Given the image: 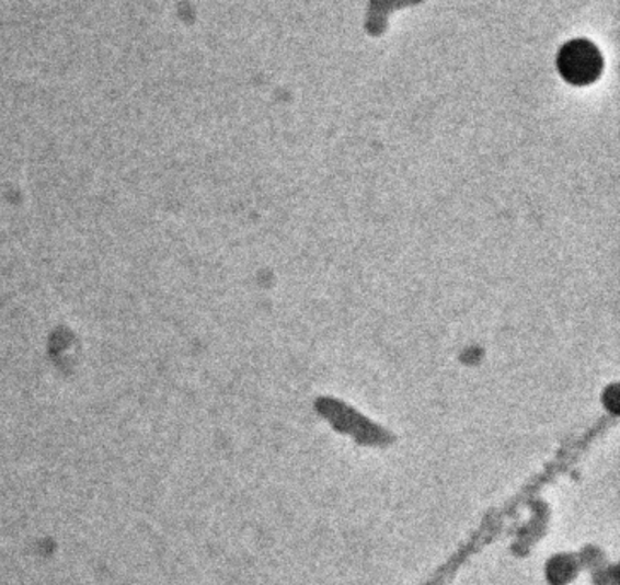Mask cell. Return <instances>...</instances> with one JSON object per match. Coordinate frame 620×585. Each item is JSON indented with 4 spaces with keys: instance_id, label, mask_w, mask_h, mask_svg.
<instances>
[{
    "instance_id": "6da1fadb",
    "label": "cell",
    "mask_w": 620,
    "mask_h": 585,
    "mask_svg": "<svg viewBox=\"0 0 620 585\" xmlns=\"http://www.w3.org/2000/svg\"><path fill=\"white\" fill-rule=\"evenodd\" d=\"M555 67L567 84L592 87L604 74L605 60L600 48L588 38H574L559 48Z\"/></svg>"
},
{
    "instance_id": "7a4b0ae2",
    "label": "cell",
    "mask_w": 620,
    "mask_h": 585,
    "mask_svg": "<svg viewBox=\"0 0 620 585\" xmlns=\"http://www.w3.org/2000/svg\"><path fill=\"white\" fill-rule=\"evenodd\" d=\"M426 0H369L366 11L365 32L372 38H380L387 33L388 18L399 9L414 8Z\"/></svg>"
}]
</instances>
